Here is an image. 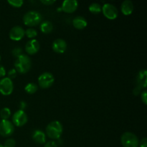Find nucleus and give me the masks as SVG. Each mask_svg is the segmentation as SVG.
<instances>
[{"mask_svg": "<svg viewBox=\"0 0 147 147\" xmlns=\"http://www.w3.org/2000/svg\"><path fill=\"white\" fill-rule=\"evenodd\" d=\"M26 107V104L24 102H20V110H22Z\"/></svg>", "mask_w": 147, "mask_h": 147, "instance_id": "473e14b6", "label": "nucleus"}, {"mask_svg": "<svg viewBox=\"0 0 147 147\" xmlns=\"http://www.w3.org/2000/svg\"><path fill=\"white\" fill-rule=\"evenodd\" d=\"M24 34L29 38H34L37 35V32L33 28H28L24 32Z\"/></svg>", "mask_w": 147, "mask_h": 147, "instance_id": "4be33fe9", "label": "nucleus"}, {"mask_svg": "<svg viewBox=\"0 0 147 147\" xmlns=\"http://www.w3.org/2000/svg\"><path fill=\"white\" fill-rule=\"evenodd\" d=\"M89 11L93 14H99L100 11H102V7L100 4L98 3H92L90 6H89Z\"/></svg>", "mask_w": 147, "mask_h": 147, "instance_id": "aec40b11", "label": "nucleus"}, {"mask_svg": "<svg viewBox=\"0 0 147 147\" xmlns=\"http://www.w3.org/2000/svg\"><path fill=\"white\" fill-rule=\"evenodd\" d=\"M102 11L103 15L109 20H115L119 14L117 8L110 3H106L102 7Z\"/></svg>", "mask_w": 147, "mask_h": 147, "instance_id": "6e6552de", "label": "nucleus"}, {"mask_svg": "<svg viewBox=\"0 0 147 147\" xmlns=\"http://www.w3.org/2000/svg\"><path fill=\"white\" fill-rule=\"evenodd\" d=\"M0 61H1V56H0Z\"/></svg>", "mask_w": 147, "mask_h": 147, "instance_id": "f704fd0d", "label": "nucleus"}, {"mask_svg": "<svg viewBox=\"0 0 147 147\" xmlns=\"http://www.w3.org/2000/svg\"><path fill=\"white\" fill-rule=\"evenodd\" d=\"M7 2L14 7H20L24 4V1L22 0H8Z\"/></svg>", "mask_w": 147, "mask_h": 147, "instance_id": "5701e85b", "label": "nucleus"}, {"mask_svg": "<svg viewBox=\"0 0 147 147\" xmlns=\"http://www.w3.org/2000/svg\"><path fill=\"white\" fill-rule=\"evenodd\" d=\"M141 89L142 88H141L140 87H139V86H136V88L134 89V94L135 96H137V95H139V93H140Z\"/></svg>", "mask_w": 147, "mask_h": 147, "instance_id": "2f4dec72", "label": "nucleus"}, {"mask_svg": "<svg viewBox=\"0 0 147 147\" xmlns=\"http://www.w3.org/2000/svg\"><path fill=\"white\" fill-rule=\"evenodd\" d=\"M27 121H28V118H27V114L22 110H18L16 111L12 116L13 124L18 127L25 125Z\"/></svg>", "mask_w": 147, "mask_h": 147, "instance_id": "1a4fd4ad", "label": "nucleus"}, {"mask_svg": "<svg viewBox=\"0 0 147 147\" xmlns=\"http://www.w3.org/2000/svg\"><path fill=\"white\" fill-rule=\"evenodd\" d=\"M24 30L21 27V26H14L10 30L9 35L11 40L14 41H19L21 40L24 37Z\"/></svg>", "mask_w": 147, "mask_h": 147, "instance_id": "9d476101", "label": "nucleus"}, {"mask_svg": "<svg viewBox=\"0 0 147 147\" xmlns=\"http://www.w3.org/2000/svg\"><path fill=\"white\" fill-rule=\"evenodd\" d=\"M14 131V126L9 120L0 121V135L3 137L11 136Z\"/></svg>", "mask_w": 147, "mask_h": 147, "instance_id": "423d86ee", "label": "nucleus"}, {"mask_svg": "<svg viewBox=\"0 0 147 147\" xmlns=\"http://www.w3.org/2000/svg\"><path fill=\"white\" fill-rule=\"evenodd\" d=\"M17 70H15V68H12L11 70H9L7 73V75H8V77L9 79H14L17 77Z\"/></svg>", "mask_w": 147, "mask_h": 147, "instance_id": "393cba45", "label": "nucleus"}, {"mask_svg": "<svg viewBox=\"0 0 147 147\" xmlns=\"http://www.w3.org/2000/svg\"><path fill=\"white\" fill-rule=\"evenodd\" d=\"M32 139L34 142L40 144H45L46 142V136L44 132L41 130H35L33 132Z\"/></svg>", "mask_w": 147, "mask_h": 147, "instance_id": "f3484780", "label": "nucleus"}, {"mask_svg": "<svg viewBox=\"0 0 147 147\" xmlns=\"http://www.w3.org/2000/svg\"><path fill=\"white\" fill-rule=\"evenodd\" d=\"M67 49V43L63 39L58 38L53 43V50L57 53H63Z\"/></svg>", "mask_w": 147, "mask_h": 147, "instance_id": "ddd939ff", "label": "nucleus"}, {"mask_svg": "<svg viewBox=\"0 0 147 147\" xmlns=\"http://www.w3.org/2000/svg\"><path fill=\"white\" fill-rule=\"evenodd\" d=\"M87 24V20L81 16L76 17L73 20V25L74 26L75 28L78 30H83L85 27H86Z\"/></svg>", "mask_w": 147, "mask_h": 147, "instance_id": "dca6fc26", "label": "nucleus"}, {"mask_svg": "<svg viewBox=\"0 0 147 147\" xmlns=\"http://www.w3.org/2000/svg\"><path fill=\"white\" fill-rule=\"evenodd\" d=\"M136 83H137V86L140 87L141 88H146L147 72L146 70H142L139 71L137 76H136Z\"/></svg>", "mask_w": 147, "mask_h": 147, "instance_id": "4468645a", "label": "nucleus"}, {"mask_svg": "<svg viewBox=\"0 0 147 147\" xmlns=\"http://www.w3.org/2000/svg\"><path fill=\"white\" fill-rule=\"evenodd\" d=\"M14 90V85L11 79L9 78H3L0 80V93L4 96H9Z\"/></svg>", "mask_w": 147, "mask_h": 147, "instance_id": "0eeeda50", "label": "nucleus"}, {"mask_svg": "<svg viewBox=\"0 0 147 147\" xmlns=\"http://www.w3.org/2000/svg\"><path fill=\"white\" fill-rule=\"evenodd\" d=\"M44 147H57V145L55 142H53V141H50V142H47V143L45 144Z\"/></svg>", "mask_w": 147, "mask_h": 147, "instance_id": "c85d7f7f", "label": "nucleus"}, {"mask_svg": "<svg viewBox=\"0 0 147 147\" xmlns=\"http://www.w3.org/2000/svg\"><path fill=\"white\" fill-rule=\"evenodd\" d=\"M139 146L140 147H147V139L146 137H144L139 142Z\"/></svg>", "mask_w": 147, "mask_h": 147, "instance_id": "cd10ccee", "label": "nucleus"}, {"mask_svg": "<svg viewBox=\"0 0 147 147\" xmlns=\"http://www.w3.org/2000/svg\"><path fill=\"white\" fill-rule=\"evenodd\" d=\"M16 145V142L13 139H8L5 141L4 144V147H14Z\"/></svg>", "mask_w": 147, "mask_h": 147, "instance_id": "b1692460", "label": "nucleus"}, {"mask_svg": "<svg viewBox=\"0 0 147 147\" xmlns=\"http://www.w3.org/2000/svg\"><path fill=\"white\" fill-rule=\"evenodd\" d=\"M40 50V43L35 39L29 40L25 45V50L29 55H34Z\"/></svg>", "mask_w": 147, "mask_h": 147, "instance_id": "f8f14e48", "label": "nucleus"}, {"mask_svg": "<svg viewBox=\"0 0 147 147\" xmlns=\"http://www.w3.org/2000/svg\"><path fill=\"white\" fill-rule=\"evenodd\" d=\"M42 14L37 11H29L23 17L24 24L29 27L37 26L42 22Z\"/></svg>", "mask_w": 147, "mask_h": 147, "instance_id": "7ed1b4c3", "label": "nucleus"}, {"mask_svg": "<svg viewBox=\"0 0 147 147\" xmlns=\"http://www.w3.org/2000/svg\"><path fill=\"white\" fill-rule=\"evenodd\" d=\"M63 126L58 121H54L49 123L46 127V134L52 139H57L63 134Z\"/></svg>", "mask_w": 147, "mask_h": 147, "instance_id": "f03ea898", "label": "nucleus"}, {"mask_svg": "<svg viewBox=\"0 0 147 147\" xmlns=\"http://www.w3.org/2000/svg\"><path fill=\"white\" fill-rule=\"evenodd\" d=\"M5 75H6L5 68H4L2 65H0V78L4 77V76H5Z\"/></svg>", "mask_w": 147, "mask_h": 147, "instance_id": "7c9ffc66", "label": "nucleus"}, {"mask_svg": "<svg viewBox=\"0 0 147 147\" xmlns=\"http://www.w3.org/2000/svg\"><path fill=\"white\" fill-rule=\"evenodd\" d=\"M0 147H4V146H3V145H1V144H0Z\"/></svg>", "mask_w": 147, "mask_h": 147, "instance_id": "72a5a7b5", "label": "nucleus"}, {"mask_svg": "<svg viewBox=\"0 0 147 147\" xmlns=\"http://www.w3.org/2000/svg\"><path fill=\"white\" fill-rule=\"evenodd\" d=\"M121 10L125 15H129L134 11V4L130 0H125L121 5Z\"/></svg>", "mask_w": 147, "mask_h": 147, "instance_id": "2eb2a0df", "label": "nucleus"}, {"mask_svg": "<svg viewBox=\"0 0 147 147\" xmlns=\"http://www.w3.org/2000/svg\"><path fill=\"white\" fill-rule=\"evenodd\" d=\"M121 142L123 147H138L139 141L137 136L131 132H125L121 137Z\"/></svg>", "mask_w": 147, "mask_h": 147, "instance_id": "20e7f679", "label": "nucleus"}, {"mask_svg": "<svg viewBox=\"0 0 147 147\" xmlns=\"http://www.w3.org/2000/svg\"><path fill=\"white\" fill-rule=\"evenodd\" d=\"M41 2L45 5H51V4H54L55 1V0H42Z\"/></svg>", "mask_w": 147, "mask_h": 147, "instance_id": "c756f323", "label": "nucleus"}, {"mask_svg": "<svg viewBox=\"0 0 147 147\" xmlns=\"http://www.w3.org/2000/svg\"><path fill=\"white\" fill-rule=\"evenodd\" d=\"M14 66H15V70L18 73H22V74L27 73L31 68V59L30 58L29 56L24 54H22L21 55L17 57Z\"/></svg>", "mask_w": 147, "mask_h": 147, "instance_id": "f257e3e1", "label": "nucleus"}, {"mask_svg": "<svg viewBox=\"0 0 147 147\" xmlns=\"http://www.w3.org/2000/svg\"><path fill=\"white\" fill-rule=\"evenodd\" d=\"M40 30L45 34H49L53 30V25L51 22L44 21L41 23L40 25Z\"/></svg>", "mask_w": 147, "mask_h": 147, "instance_id": "a211bd4d", "label": "nucleus"}, {"mask_svg": "<svg viewBox=\"0 0 147 147\" xmlns=\"http://www.w3.org/2000/svg\"><path fill=\"white\" fill-rule=\"evenodd\" d=\"M22 50L20 47H15L14 49H13L12 50V55L15 57H19L20 55H22Z\"/></svg>", "mask_w": 147, "mask_h": 147, "instance_id": "a878e982", "label": "nucleus"}, {"mask_svg": "<svg viewBox=\"0 0 147 147\" xmlns=\"http://www.w3.org/2000/svg\"><path fill=\"white\" fill-rule=\"evenodd\" d=\"M141 98H142V102L144 103L145 105L147 103V94H146V90H144L141 95Z\"/></svg>", "mask_w": 147, "mask_h": 147, "instance_id": "bb28decb", "label": "nucleus"}, {"mask_svg": "<svg viewBox=\"0 0 147 147\" xmlns=\"http://www.w3.org/2000/svg\"><path fill=\"white\" fill-rule=\"evenodd\" d=\"M10 116H11V111L9 108H3L0 111V118H1L2 120H8Z\"/></svg>", "mask_w": 147, "mask_h": 147, "instance_id": "412c9836", "label": "nucleus"}, {"mask_svg": "<svg viewBox=\"0 0 147 147\" xmlns=\"http://www.w3.org/2000/svg\"><path fill=\"white\" fill-rule=\"evenodd\" d=\"M38 89V86L37 84L34 83H30L27 85H26L25 88H24V90L29 94H34V93H36Z\"/></svg>", "mask_w": 147, "mask_h": 147, "instance_id": "6ab92c4d", "label": "nucleus"}, {"mask_svg": "<svg viewBox=\"0 0 147 147\" xmlns=\"http://www.w3.org/2000/svg\"><path fill=\"white\" fill-rule=\"evenodd\" d=\"M55 82V78L51 73L45 72L39 76L38 84L42 88H48L51 87Z\"/></svg>", "mask_w": 147, "mask_h": 147, "instance_id": "39448f33", "label": "nucleus"}, {"mask_svg": "<svg viewBox=\"0 0 147 147\" xmlns=\"http://www.w3.org/2000/svg\"><path fill=\"white\" fill-rule=\"evenodd\" d=\"M78 3L76 0H65L62 4V9L65 13H73L77 9Z\"/></svg>", "mask_w": 147, "mask_h": 147, "instance_id": "9b49d317", "label": "nucleus"}]
</instances>
